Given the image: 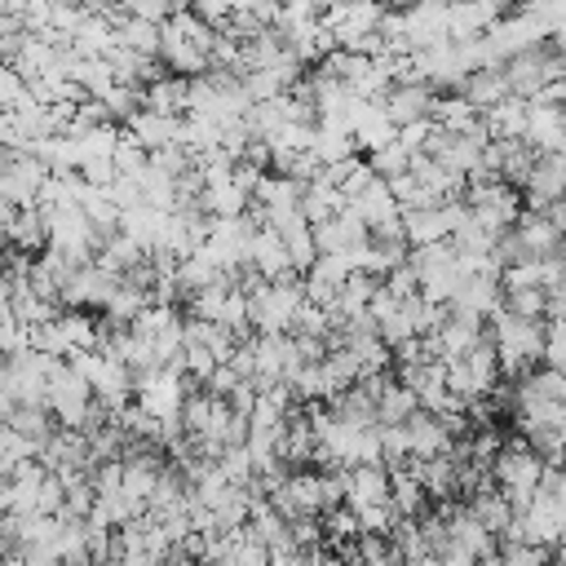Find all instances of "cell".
Masks as SVG:
<instances>
[{
	"label": "cell",
	"mask_w": 566,
	"mask_h": 566,
	"mask_svg": "<svg viewBox=\"0 0 566 566\" xmlns=\"http://www.w3.org/2000/svg\"><path fill=\"white\" fill-rule=\"evenodd\" d=\"M363 146L354 142V133H340V128H314V159L323 164V168H336V164H345V159H354Z\"/></svg>",
	"instance_id": "obj_26"
},
{
	"label": "cell",
	"mask_w": 566,
	"mask_h": 566,
	"mask_svg": "<svg viewBox=\"0 0 566 566\" xmlns=\"http://www.w3.org/2000/svg\"><path fill=\"white\" fill-rule=\"evenodd\" d=\"M548 544H535V539H500V566H548Z\"/></svg>",
	"instance_id": "obj_30"
},
{
	"label": "cell",
	"mask_w": 566,
	"mask_h": 566,
	"mask_svg": "<svg viewBox=\"0 0 566 566\" xmlns=\"http://www.w3.org/2000/svg\"><path fill=\"white\" fill-rule=\"evenodd\" d=\"M4 424H9L13 433L31 438L40 451H44V442L62 429V424H57V416H53L49 407H4Z\"/></svg>",
	"instance_id": "obj_21"
},
{
	"label": "cell",
	"mask_w": 566,
	"mask_h": 566,
	"mask_svg": "<svg viewBox=\"0 0 566 566\" xmlns=\"http://www.w3.org/2000/svg\"><path fill=\"white\" fill-rule=\"evenodd\" d=\"M142 93H146V106H150V111H164V115H186V111H190V80H186V75L164 71V75H155Z\"/></svg>",
	"instance_id": "obj_20"
},
{
	"label": "cell",
	"mask_w": 566,
	"mask_h": 566,
	"mask_svg": "<svg viewBox=\"0 0 566 566\" xmlns=\"http://www.w3.org/2000/svg\"><path fill=\"white\" fill-rule=\"evenodd\" d=\"M486 336L495 340L500 349V363H504V376H526L539 358H544V340H548V323L544 318H522V314H509V310H495L491 323H486Z\"/></svg>",
	"instance_id": "obj_4"
},
{
	"label": "cell",
	"mask_w": 566,
	"mask_h": 566,
	"mask_svg": "<svg viewBox=\"0 0 566 566\" xmlns=\"http://www.w3.org/2000/svg\"><path fill=\"white\" fill-rule=\"evenodd\" d=\"M340 4H354V0H340Z\"/></svg>",
	"instance_id": "obj_35"
},
{
	"label": "cell",
	"mask_w": 566,
	"mask_h": 566,
	"mask_svg": "<svg viewBox=\"0 0 566 566\" xmlns=\"http://www.w3.org/2000/svg\"><path fill=\"white\" fill-rule=\"evenodd\" d=\"M544 367L566 371V323H548V340H544Z\"/></svg>",
	"instance_id": "obj_31"
},
{
	"label": "cell",
	"mask_w": 566,
	"mask_h": 566,
	"mask_svg": "<svg viewBox=\"0 0 566 566\" xmlns=\"http://www.w3.org/2000/svg\"><path fill=\"white\" fill-rule=\"evenodd\" d=\"M53 168L31 155V150H4L0 159V199L13 203V208H35L44 199V186H49Z\"/></svg>",
	"instance_id": "obj_9"
},
{
	"label": "cell",
	"mask_w": 566,
	"mask_h": 566,
	"mask_svg": "<svg viewBox=\"0 0 566 566\" xmlns=\"http://www.w3.org/2000/svg\"><path fill=\"white\" fill-rule=\"evenodd\" d=\"M115 35H119V44H124V49H137V53H146V57H159V40H164V27H159V22L133 18V13H119Z\"/></svg>",
	"instance_id": "obj_25"
},
{
	"label": "cell",
	"mask_w": 566,
	"mask_h": 566,
	"mask_svg": "<svg viewBox=\"0 0 566 566\" xmlns=\"http://www.w3.org/2000/svg\"><path fill=\"white\" fill-rule=\"evenodd\" d=\"M504 310L522 318H548V287L539 283H504Z\"/></svg>",
	"instance_id": "obj_27"
},
{
	"label": "cell",
	"mask_w": 566,
	"mask_h": 566,
	"mask_svg": "<svg viewBox=\"0 0 566 566\" xmlns=\"http://www.w3.org/2000/svg\"><path fill=\"white\" fill-rule=\"evenodd\" d=\"M221 31L212 22H203L195 9H181L177 18L164 22V40H159V66L172 75H208L212 71V49H217Z\"/></svg>",
	"instance_id": "obj_1"
},
{
	"label": "cell",
	"mask_w": 566,
	"mask_h": 566,
	"mask_svg": "<svg viewBox=\"0 0 566 566\" xmlns=\"http://www.w3.org/2000/svg\"><path fill=\"white\" fill-rule=\"evenodd\" d=\"M464 504H469V513H473L491 535H500V539H504V535L513 531V522H517V504H513L495 482H486L482 491H473Z\"/></svg>",
	"instance_id": "obj_18"
},
{
	"label": "cell",
	"mask_w": 566,
	"mask_h": 566,
	"mask_svg": "<svg viewBox=\"0 0 566 566\" xmlns=\"http://www.w3.org/2000/svg\"><path fill=\"white\" fill-rule=\"evenodd\" d=\"M349 274H358L345 256H318L314 261V270L310 274H301L305 279V292H310V305H323V310H332L336 305V296H340V287L349 283Z\"/></svg>",
	"instance_id": "obj_16"
},
{
	"label": "cell",
	"mask_w": 566,
	"mask_h": 566,
	"mask_svg": "<svg viewBox=\"0 0 566 566\" xmlns=\"http://www.w3.org/2000/svg\"><path fill=\"white\" fill-rule=\"evenodd\" d=\"M517 239H522V248H526V256L531 261H544V256H553V252H562L566 248V234L557 230V221L548 217V212H535V208H526L522 217H517Z\"/></svg>",
	"instance_id": "obj_17"
},
{
	"label": "cell",
	"mask_w": 566,
	"mask_h": 566,
	"mask_svg": "<svg viewBox=\"0 0 566 566\" xmlns=\"http://www.w3.org/2000/svg\"><path fill=\"white\" fill-rule=\"evenodd\" d=\"M522 199H526V208H535V212H548V208H557V203L566 199V150L535 159V168H531V177H526V186H522Z\"/></svg>",
	"instance_id": "obj_13"
},
{
	"label": "cell",
	"mask_w": 566,
	"mask_h": 566,
	"mask_svg": "<svg viewBox=\"0 0 566 566\" xmlns=\"http://www.w3.org/2000/svg\"><path fill=\"white\" fill-rule=\"evenodd\" d=\"M248 301H252V327L256 332H292L301 310L310 305V292H305L301 274H287L274 283H256L248 292Z\"/></svg>",
	"instance_id": "obj_6"
},
{
	"label": "cell",
	"mask_w": 566,
	"mask_h": 566,
	"mask_svg": "<svg viewBox=\"0 0 566 566\" xmlns=\"http://www.w3.org/2000/svg\"><path fill=\"white\" fill-rule=\"evenodd\" d=\"M4 566H35V562H31V557H22V553H9V557H4Z\"/></svg>",
	"instance_id": "obj_32"
},
{
	"label": "cell",
	"mask_w": 566,
	"mask_h": 566,
	"mask_svg": "<svg viewBox=\"0 0 566 566\" xmlns=\"http://www.w3.org/2000/svg\"><path fill=\"white\" fill-rule=\"evenodd\" d=\"M482 119H486L491 137H522V142H526V128H531V102H526V97H509V102H500L495 111H486Z\"/></svg>",
	"instance_id": "obj_24"
},
{
	"label": "cell",
	"mask_w": 566,
	"mask_h": 566,
	"mask_svg": "<svg viewBox=\"0 0 566 566\" xmlns=\"http://www.w3.org/2000/svg\"><path fill=\"white\" fill-rule=\"evenodd\" d=\"M460 97H464V102H469L478 115H486V111H495L500 102H509V97H513V88H509L504 62H500V66H478V71L464 80Z\"/></svg>",
	"instance_id": "obj_19"
},
{
	"label": "cell",
	"mask_w": 566,
	"mask_h": 566,
	"mask_svg": "<svg viewBox=\"0 0 566 566\" xmlns=\"http://www.w3.org/2000/svg\"><path fill=\"white\" fill-rule=\"evenodd\" d=\"M270 504L287 517V522H301V517H327L332 509L345 504V482H340V469H292L274 491H270Z\"/></svg>",
	"instance_id": "obj_2"
},
{
	"label": "cell",
	"mask_w": 566,
	"mask_h": 566,
	"mask_svg": "<svg viewBox=\"0 0 566 566\" xmlns=\"http://www.w3.org/2000/svg\"><path fill=\"white\" fill-rule=\"evenodd\" d=\"M75 84L84 88V97H106V93H111L119 80H115V66H111V57H80Z\"/></svg>",
	"instance_id": "obj_29"
},
{
	"label": "cell",
	"mask_w": 566,
	"mask_h": 566,
	"mask_svg": "<svg viewBox=\"0 0 566 566\" xmlns=\"http://www.w3.org/2000/svg\"><path fill=\"white\" fill-rule=\"evenodd\" d=\"M49 411L57 416L62 429H84V433H93V429H102L111 420V411L97 402L88 376L66 358L49 376Z\"/></svg>",
	"instance_id": "obj_3"
},
{
	"label": "cell",
	"mask_w": 566,
	"mask_h": 566,
	"mask_svg": "<svg viewBox=\"0 0 566 566\" xmlns=\"http://www.w3.org/2000/svg\"><path fill=\"white\" fill-rule=\"evenodd\" d=\"M380 106H385V115L398 124V133L402 128H416V124H429L433 119V106H438V93L429 88V84H420V80H398L385 97H380Z\"/></svg>",
	"instance_id": "obj_12"
},
{
	"label": "cell",
	"mask_w": 566,
	"mask_h": 566,
	"mask_svg": "<svg viewBox=\"0 0 566 566\" xmlns=\"http://www.w3.org/2000/svg\"><path fill=\"white\" fill-rule=\"evenodd\" d=\"M544 478H548V460L526 442V438H509L491 464V482L517 504L526 509L539 491H544Z\"/></svg>",
	"instance_id": "obj_5"
},
{
	"label": "cell",
	"mask_w": 566,
	"mask_h": 566,
	"mask_svg": "<svg viewBox=\"0 0 566 566\" xmlns=\"http://www.w3.org/2000/svg\"><path fill=\"white\" fill-rule=\"evenodd\" d=\"M248 270H252V274H261L265 283L296 274V270H292V256H287V243H283V234H279V230L261 226V230L252 234V248H248Z\"/></svg>",
	"instance_id": "obj_14"
},
{
	"label": "cell",
	"mask_w": 566,
	"mask_h": 566,
	"mask_svg": "<svg viewBox=\"0 0 566 566\" xmlns=\"http://www.w3.org/2000/svg\"><path fill=\"white\" fill-rule=\"evenodd\" d=\"M314 239H318V256H345L354 270H363V256L371 248V230L349 208L336 212L332 221H318L314 226Z\"/></svg>",
	"instance_id": "obj_10"
},
{
	"label": "cell",
	"mask_w": 566,
	"mask_h": 566,
	"mask_svg": "<svg viewBox=\"0 0 566 566\" xmlns=\"http://www.w3.org/2000/svg\"><path fill=\"white\" fill-rule=\"evenodd\" d=\"M429 340H433V349H438L442 363H460L464 354H473L486 340V323L478 314H464V310H451L447 305V318L438 323V332Z\"/></svg>",
	"instance_id": "obj_11"
},
{
	"label": "cell",
	"mask_w": 566,
	"mask_h": 566,
	"mask_svg": "<svg viewBox=\"0 0 566 566\" xmlns=\"http://www.w3.org/2000/svg\"><path fill=\"white\" fill-rule=\"evenodd\" d=\"M190 394H195V380L172 371V367H155V371L137 376V407L150 411L159 424H181Z\"/></svg>",
	"instance_id": "obj_8"
},
{
	"label": "cell",
	"mask_w": 566,
	"mask_h": 566,
	"mask_svg": "<svg viewBox=\"0 0 566 566\" xmlns=\"http://www.w3.org/2000/svg\"><path fill=\"white\" fill-rule=\"evenodd\" d=\"M385 4H389V9H411L416 0H385Z\"/></svg>",
	"instance_id": "obj_33"
},
{
	"label": "cell",
	"mask_w": 566,
	"mask_h": 566,
	"mask_svg": "<svg viewBox=\"0 0 566 566\" xmlns=\"http://www.w3.org/2000/svg\"><path fill=\"white\" fill-rule=\"evenodd\" d=\"M464 203H469L473 221H478V226H486L491 234L513 230V226H517V217L526 212L522 190H517V186H509V181H469V186H464Z\"/></svg>",
	"instance_id": "obj_7"
},
{
	"label": "cell",
	"mask_w": 566,
	"mask_h": 566,
	"mask_svg": "<svg viewBox=\"0 0 566 566\" xmlns=\"http://www.w3.org/2000/svg\"><path fill=\"white\" fill-rule=\"evenodd\" d=\"M367 164H371V172H376V177L394 181V177H407V172H411V164H416V150H411L402 137H398V142H389V146L371 150V155H367Z\"/></svg>",
	"instance_id": "obj_28"
},
{
	"label": "cell",
	"mask_w": 566,
	"mask_h": 566,
	"mask_svg": "<svg viewBox=\"0 0 566 566\" xmlns=\"http://www.w3.org/2000/svg\"><path fill=\"white\" fill-rule=\"evenodd\" d=\"M181 128H186V115H164V111H150L142 106L133 119H128V133L155 155V150H168V146H181Z\"/></svg>",
	"instance_id": "obj_15"
},
{
	"label": "cell",
	"mask_w": 566,
	"mask_h": 566,
	"mask_svg": "<svg viewBox=\"0 0 566 566\" xmlns=\"http://www.w3.org/2000/svg\"><path fill=\"white\" fill-rule=\"evenodd\" d=\"M420 411V398L394 376L389 385H385V394L376 398V420H380V429H389V424H407L411 416Z\"/></svg>",
	"instance_id": "obj_23"
},
{
	"label": "cell",
	"mask_w": 566,
	"mask_h": 566,
	"mask_svg": "<svg viewBox=\"0 0 566 566\" xmlns=\"http://www.w3.org/2000/svg\"><path fill=\"white\" fill-rule=\"evenodd\" d=\"M548 566H566V562H562V557H557V562H548Z\"/></svg>",
	"instance_id": "obj_34"
},
{
	"label": "cell",
	"mask_w": 566,
	"mask_h": 566,
	"mask_svg": "<svg viewBox=\"0 0 566 566\" xmlns=\"http://www.w3.org/2000/svg\"><path fill=\"white\" fill-rule=\"evenodd\" d=\"M336 212H345V190L323 172L318 181L305 186V221L318 226V221H332Z\"/></svg>",
	"instance_id": "obj_22"
}]
</instances>
